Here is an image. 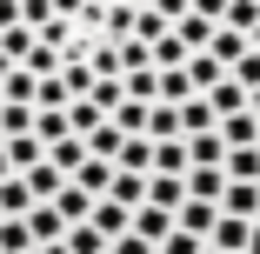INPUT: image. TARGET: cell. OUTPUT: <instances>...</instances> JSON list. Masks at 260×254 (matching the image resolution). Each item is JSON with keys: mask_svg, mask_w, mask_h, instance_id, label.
I'll return each mask as SVG.
<instances>
[{"mask_svg": "<svg viewBox=\"0 0 260 254\" xmlns=\"http://www.w3.org/2000/svg\"><path fill=\"white\" fill-rule=\"evenodd\" d=\"M147 208L180 214V208H187V174H147Z\"/></svg>", "mask_w": 260, "mask_h": 254, "instance_id": "1", "label": "cell"}, {"mask_svg": "<svg viewBox=\"0 0 260 254\" xmlns=\"http://www.w3.org/2000/svg\"><path fill=\"white\" fill-rule=\"evenodd\" d=\"M87 228H93L100 241H120V234L134 228V214L120 208V201H93V214H87Z\"/></svg>", "mask_w": 260, "mask_h": 254, "instance_id": "2", "label": "cell"}, {"mask_svg": "<svg viewBox=\"0 0 260 254\" xmlns=\"http://www.w3.org/2000/svg\"><path fill=\"white\" fill-rule=\"evenodd\" d=\"M214 134H220V147H227V154H240V147H260V121H253V114H227Z\"/></svg>", "mask_w": 260, "mask_h": 254, "instance_id": "3", "label": "cell"}, {"mask_svg": "<svg viewBox=\"0 0 260 254\" xmlns=\"http://www.w3.org/2000/svg\"><path fill=\"white\" fill-rule=\"evenodd\" d=\"M220 194H227V174H220V167H187V201L220 208Z\"/></svg>", "mask_w": 260, "mask_h": 254, "instance_id": "4", "label": "cell"}, {"mask_svg": "<svg viewBox=\"0 0 260 254\" xmlns=\"http://www.w3.org/2000/svg\"><path fill=\"white\" fill-rule=\"evenodd\" d=\"M214 127H220V114L207 107V94L180 100V140H193V134H214Z\"/></svg>", "mask_w": 260, "mask_h": 254, "instance_id": "5", "label": "cell"}, {"mask_svg": "<svg viewBox=\"0 0 260 254\" xmlns=\"http://www.w3.org/2000/svg\"><path fill=\"white\" fill-rule=\"evenodd\" d=\"M247 228H253V221L220 214V221H214V234H207V247H220V254H247Z\"/></svg>", "mask_w": 260, "mask_h": 254, "instance_id": "6", "label": "cell"}, {"mask_svg": "<svg viewBox=\"0 0 260 254\" xmlns=\"http://www.w3.org/2000/svg\"><path fill=\"white\" fill-rule=\"evenodd\" d=\"M27 214H34V194H27L20 174H7L0 181V221H27Z\"/></svg>", "mask_w": 260, "mask_h": 254, "instance_id": "7", "label": "cell"}, {"mask_svg": "<svg viewBox=\"0 0 260 254\" xmlns=\"http://www.w3.org/2000/svg\"><path fill=\"white\" fill-rule=\"evenodd\" d=\"M0 154H7V167H14V174H27V167H40V161H47V147H40L34 134H14V140H0Z\"/></svg>", "mask_w": 260, "mask_h": 254, "instance_id": "8", "label": "cell"}, {"mask_svg": "<svg viewBox=\"0 0 260 254\" xmlns=\"http://www.w3.org/2000/svg\"><path fill=\"white\" fill-rule=\"evenodd\" d=\"M20 181H27V194H34V208H40V201H54V194L67 187V174H60L54 161H40V167H27Z\"/></svg>", "mask_w": 260, "mask_h": 254, "instance_id": "9", "label": "cell"}, {"mask_svg": "<svg viewBox=\"0 0 260 254\" xmlns=\"http://www.w3.org/2000/svg\"><path fill=\"white\" fill-rule=\"evenodd\" d=\"M214 221H220V208H207V201H187V208L174 214V228H180V234H193V241L214 234Z\"/></svg>", "mask_w": 260, "mask_h": 254, "instance_id": "10", "label": "cell"}, {"mask_svg": "<svg viewBox=\"0 0 260 254\" xmlns=\"http://www.w3.org/2000/svg\"><path fill=\"white\" fill-rule=\"evenodd\" d=\"M27 234H34V247H54V241H67V221H60V214L40 201V208L27 214Z\"/></svg>", "mask_w": 260, "mask_h": 254, "instance_id": "11", "label": "cell"}, {"mask_svg": "<svg viewBox=\"0 0 260 254\" xmlns=\"http://www.w3.org/2000/svg\"><path fill=\"white\" fill-rule=\"evenodd\" d=\"M74 187H80L87 201H107V187H114V167H107V161H80V167H74Z\"/></svg>", "mask_w": 260, "mask_h": 254, "instance_id": "12", "label": "cell"}, {"mask_svg": "<svg viewBox=\"0 0 260 254\" xmlns=\"http://www.w3.org/2000/svg\"><path fill=\"white\" fill-rule=\"evenodd\" d=\"M220 214L260 221V187H247V181H227V194H220Z\"/></svg>", "mask_w": 260, "mask_h": 254, "instance_id": "13", "label": "cell"}, {"mask_svg": "<svg viewBox=\"0 0 260 254\" xmlns=\"http://www.w3.org/2000/svg\"><path fill=\"white\" fill-rule=\"evenodd\" d=\"M120 140H127V134H120L114 121H100V127L87 134V161H107V167H114V161H120Z\"/></svg>", "mask_w": 260, "mask_h": 254, "instance_id": "14", "label": "cell"}, {"mask_svg": "<svg viewBox=\"0 0 260 254\" xmlns=\"http://www.w3.org/2000/svg\"><path fill=\"white\" fill-rule=\"evenodd\" d=\"M47 208H54V214H60V221H67V228H80V221H87V214H93V201H87V194H80V187H74V181H67V187H60V194H54V201H47Z\"/></svg>", "mask_w": 260, "mask_h": 254, "instance_id": "15", "label": "cell"}, {"mask_svg": "<svg viewBox=\"0 0 260 254\" xmlns=\"http://www.w3.org/2000/svg\"><path fill=\"white\" fill-rule=\"evenodd\" d=\"M34 140L40 147H60L67 140V107H34Z\"/></svg>", "mask_w": 260, "mask_h": 254, "instance_id": "16", "label": "cell"}, {"mask_svg": "<svg viewBox=\"0 0 260 254\" xmlns=\"http://www.w3.org/2000/svg\"><path fill=\"white\" fill-rule=\"evenodd\" d=\"M120 174H153V140L147 134H134V140H120V161H114Z\"/></svg>", "mask_w": 260, "mask_h": 254, "instance_id": "17", "label": "cell"}, {"mask_svg": "<svg viewBox=\"0 0 260 254\" xmlns=\"http://www.w3.org/2000/svg\"><path fill=\"white\" fill-rule=\"evenodd\" d=\"M107 201H120L127 214H134V208H147V174H120V167H114V187H107Z\"/></svg>", "mask_w": 260, "mask_h": 254, "instance_id": "18", "label": "cell"}, {"mask_svg": "<svg viewBox=\"0 0 260 254\" xmlns=\"http://www.w3.org/2000/svg\"><path fill=\"white\" fill-rule=\"evenodd\" d=\"M34 87H40V80H34L27 67H14L7 80H0V107H34Z\"/></svg>", "mask_w": 260, "mask_h": 254, "instance_id": "19", "label": "cell"}, {"mask_svg": "<svg viewBox=\"0 0 260 254\" xmlns=\"http://www.w3.org/2000/svg\"><path fill=\"white\" fill-rule=\"evenodd\" d=\"M207 54H214L227 74H234V61L247 54V34H234V27H214V40H207Z\"/></svg>", "mask_w": 260, "mask_h": 254, "instance_id": "20", "label": "cell"}, {"mask_svg": "<svg viewBox=\"0 0 260 254\" xmlns=\"http://www.w3.org/2000/svg\"><path fill=\"white\" fill-rule=\"evenodd\" d=\"M147 140H180V107L153 100V107H147Z\"/></svg>", "mask_w": 260, "mask_h": 254, "instance_id": "21", "label": "cell"}, {"mask_svg": "<svg viewBox=\"0 0 260 254\" xmlns=\"http://www.w3.org/2000/svg\"><path fill=\"white\" fill-rule=\"evenodd\" d=\"M187 80H193V94H214V87L227 80V67H220L214 54H193V61H187Z\"/></svg>", "mask_w": 260, "mask_h": 254, "instance_id": "22", "label": "cell"}, {"mask_svg": "<svg viewBox=\"0 0 260 254\" xmlns=\"http://www.w3.org/2000/svg\"><path fill=\"white\" fill-rule=\"evenodd\" d=\"M120 87H127V100H140V107H153V100H160V74H153V67L120 74Z\"/></svg>", "mask_w": 260, "mask_h": 254, "instance_id": "23", "label": "cell"}, {"mask_svg": "<svg viewBox=\"0 0 260 254\" xmlns=\"http://www.w3.org/2000/svg\"><path fill=\"white\" fill-rule=\"evenodd\" d=\"M134 234H140V241H153V247H160V241L174 234V214H160V208H134Z\"/></svg>", "mask_w": 260, "mask_h": 254, "instance_id": "24", "label": "cell"}, {"mask_svg": "<svg viewBox=\"0 0 260 254\" xmlns=\"http://www.w3.org/2000/svg\"><path fill=\"white\" fill-rule=\"evenodd\" d=\"M220 174H227V181L260 187V147H240V154H227V161H220Z\"/></svg>", "mask_w": 260, "mask_h": 254, "instance_id": "25", "label": "cell"}, {"mask_svg": "<svg viewBox=\"0 0 260 254\" xmlns=\"http://www.w3.org/2000/svg\"><path fill=\"white\" fill-rule=\"evenodd\" d=\"M220 161H227L220 134H193V140H187V167H220Z\"/></svg>", "mask_w": 260, "mask_h": 254, "instance_id": "26", "label": "cell"}, {"mask_svg": "<svg viewBox=\"0 0 260 254\" xmlns=\"http://www.w3.org/2000/svg\"><path fill=\"white\" fill-rule=\"evenodd\" d=\"M207 107H214L220 121H227V114H247V87H240V80H220L214 94H207Z\"/></svg>", "mask_w": 260, "mask_h": 254, "instance_id": "27", "label": "cell"}, {"mask_svg": "<svg viewBox=\"0 0 260 254\" xmlns=\"http://www.w3.org/2000/svg\"><path fill=\"white\" fill-rule=\"evenodd\" d=\"M60 87H67V100H87L93 94V67L87 61H60Z\"/></svg>", "mask_w": 260, "mask_h": 254, "instance_id": "28", "label": "cell"}, {"mask_svg": "<svg viewBox=\"0 0 260 254\" xmlns=\"http://www.w3.org/2000/svg\"><path fill=\"white\" fill-rule=\"evenodd\" d=\"M153 174H187V140H153Z\"/></svg>", "mask_w": 260, "mask_h": 254, "instance_id": "29", "label": "cell"}, {"mask_svg": "<svg viewBox=\"0 0 260 254\" xmlns=\"http://www.w3.org/2000/svg\"><path fill=\"white\" fill-rule=\"evenodd\" d=\"M167 34H174V27H167L160 14H153V7H134V40H140V47H153V40H167Z\"/></svg>", "mask_w": 260, "mask_h": 254, "instance_id": "30", "label": "cell"}, {"mask_svg": "<svg viewBox=\"0 0 260 254\" xmlns=\"http://www.w3.org/2000/svg\"><path fill=\"white\" fill-rule=\"evenodd\" d=\"M47 161H54V167H60V174H67V181H74V167H80V161H87V140H74V134H67V140H60V147H47Z\"/></svg>", "mask_w": 260, "mask_h": 254, "instance_id": "31", "label": "cell"}, {"mask_svg": "<svg viewBox=\"0 0 260 254\" xmlns=\"http://www.w3.org/2000/svg\"><path fill=\"white\" fill-rule=\"evenodd\" d=\"M34 47H40V34H27V27H7V34H0V54H7L14 67H20V61L34 54Z\"/></svg>", "mask_w": 260, "mask_h": 254, "instance_id": "32", "label": "cell"}, {"mask_svg": "<svg viewBox=\"0 0 260 254\" xmlns=\"http://www.w3.org/2000/svg\"><path fill=\"white\" fill-rule=\"evenodd\" d=\"M220 27H234V34H253L260 27V0H227V20Z\"/></svg>", "mask_w": 260, "mask_h": 254, "instance_id": "33", "label": "cell"}, {"mask_svg": "<svg viewBox=\"0 0 260 254\" xmlns=\"http://www.w3.org/2000/svg\"><path fill=\"white\" fill-rule=\"evenodd\" d=\"M0 254H34V234H27V221H0Z\"/></svg>", "mask_w": 260, "mask_h": 254, "instance_id": "34", "label": "cell"}, {"mask_svg": "<svg viewBox=\"0 0 260 254\" xmlns=\"http://www.w3.org/2000/svg\"><path fill=\"white\" fill-rule=\"evenodd\" d=\"M114 127L134 140V134H147V107H140V100H120V107H114Z\"/></svg>", "mask_w": 260, "mask_h": 254, "instance_id": "35", "label": "cell"}, {"mask_svg": "<svg viewBox=\"0 0 260 254\" xmlns=\"http://www.w3.org/2000/svg\"><path fill=\"white\" fill-rule=\"evenodd\" d=\"M87 100H93V107H100V114L114 121V107L127 100V87H120V80H93V94H87Z\"/></svg>", "mask_w": 260, "mask_h": 254, "instance_id": "36", "label": "cell"}, {"mask_svg": "<svg viewBox=\"0 0 260 254\" xmlns=\"http://www.w3.org/2000/svg\"><path fill=\"white\" fill-rule=\"evenodd\" d=\"M67 254H107V241H100V234L80 221V228H67Z\"/></svg>", "mask_w": 260, "mask_h": 254, "instance_id": "37", "label": "cell"}, {"mask_svg": "<svg viewBox=\"0 0 260 254\" xmlns=\"http://www.w3.org/2000/svg\"><path fill=\"white\" fill-rule=\"evenodd\" d=\"M100 40H134V7H107V34H100Z\"/></svg>", "mask_w": 260, "mask_h": 254, "instance_id": "38", "label": "cell"}, {"mask_svg": "<svg viewBox=\"0 0 260 254\" xmlns=\"http://www.w3.org/2000/svg\"><path fill=\"white\" fill-rule=\"evenodd\" d=\"M227 80H240V87H247V94H253V87H260V54H253V47H247V54H240V61H234V74H227Z\"/></svg>", "mask_w": 260, "mask_h": 254, "instance_id": "39", "label": "cell"}, {"mask_svg": "<svg viewBox=\"0 0 260 254\" xmlns=\"http://www.w3.org/2000/svg\"><path fill=\"white\" fill-rule=\"evenodd\" d=\"M34 107H67V87H60V74H47V80L34 87Z\"/></svg>", "mask_w": 260, "mask_h": 254, "instance_id": "40", "label": "cell"}, {"mask_svg": "<svg viewBox=\"0 0 260 254\" xmlns=\"http://www.w3.org/2000/svg\"><path fill=\"white\" fill-rule=\"evenodd\" d=\"M107 254H160V247H153V241H140V234H134V228H127V234H120V241H107Z\"/></svg>", "mask_w": 260, "mask_h": 254, "instance_id": "41", "label": "cell"}, {"mask_svg": "<svg viewBox=\"0 0 260 254\" xmlns=\"http://www.w3.org/2000/svg\"><path fill=\"white\" fill-rule=\"evenodd\" d=\"M200 247H207V241H193V234H180V228L160 241V254H200Z\"/></svg>", "mask_w": 260, "mask_h": 254, "instance_id": "42", "label": "cell"}, {"mask_svg": "<svg viewBox=\"0 0 260 254\" xmlns=\"http://www.w3.org/2000/svg\"><path fill=\"white\" fill-rule=\"evenodd\" d=\"M193 14H200V20H214V27H220V20H227V0H193Z\"/></svg>", "mask_w": 260, "mask_h": 254, "instance_id": "43", "label": "cell"}, {"mask_svg": "<svg viewBox=\"0 0 260 254\" xmlns=\"http://www.w3.org/2000/svg\"><path fill=\"white\" fill-rule=\"evenodd\" d=\"M7 27H20V0H0V34Z\"/></svg>", "mask_w": 260, "mask_h": 254, "instance_id": "44", "label": "cell"}, {"mask_svg": "<svg viewBox=\"0 0 260 254\" xmlns=\"http://www.w3.org/2000/svg\"><path fill=\"white\" fill-rule=\"evenodd\" d=\"M80 7L87 0H54V20H80Z\"/></svg>", "mask_w": 260, "mask_h": 254, "instance_id": "45", "label": "cell"}, {"mask_svg": "<svg viewBox=\"0 0 260 254\" xmlns=\"http://www.w3.org/2000/svg\"><path fill=\"white\" fill-rule=\"evenodd\" d=\"M247 254H260V221H253V228H247Z\"/></svg>", "mask_w": 260, "mask_h": 254, "instance_id": "46", "label": "cell"}, {"mask_svg": "<svg viewBox=\"0 0 260 254\" xmlns=\"http://www.w3.org/2000/svg\"><path fill=\"white\" fill-rule=\"evenodd\" d=\"M247 114H253V121H260V87H253V94H247Z\"/></svg>", "mask_w": 260, "mask_h": 254, "instance_id": "47", "label": "cell"}, {"mask_svg": "<svg viewBox=\"0 0 260 254\" xmlns=\"http://www.w3.org/2000/svg\"><path fill=\"white\" fill-rule=\"evenodd\" d=\"M34 254H67V241H54V247H34Z\"/></svg>", "mask_w": 260, "mask_h": 254, "instance_id": "48", "label": "cell"}, {"mask_svg": "<svg viewBox=\"0 0 260 254\" xmlns=\"http://www.w3.org/2000/svg\"><path fill=\"white\" fill-rule=\"evenodd\" d=\"M7 74H14V61H7V54H0V80H7Z\"/></svg>", "mask_w": 260, "mask_h": 254, "instance_id": "49", "label": "cell"}, {"mask_svg": "<svg viewBox=\"0 0 260 254\" xmlns=\"http://www.w3.org/2000/svg\"><path fill=\"white\" fill-rule=\"evenodd\" d=\"M247 47H253V54H260V27H253V34H247Z\"/></svg>", "mask_w": 260, "mask_h": 254, "instance_id": "50", "label": "cell"}, {"mask_svg": "<svg viewBox=\"0 0 260 254\" xmlns=\"http://www.w3.org/2000/svg\"><path fill=\"white\" fill-rule=\"evenodd\" d=\"M127 7H153V0H127Z\"/></svg>", "mask_w": 260, "mask_h": 254, "instance_id": "51", "label": "cell"}, {"mask_svg": "<svg viewBox=\"0 0 260 254\" xmlns=\"http://www.w3.org/2000/svg\"><path fill=\"white\" fill-rule=\"evenodd\" d=\"M200 254H220V247H200Z\"/></svg>", "mask_w": 260, "mask_h": 254, "instance_id": "52", "label": "cell"}]
</instances>
